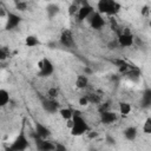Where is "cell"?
<instances>
[{
	"label": "cell",
	"instance_id": "cell-13",
	"mask_svg": "<svg viewBox=\"0 0 151 151\" xmlns=\"http://www.w3.org/2000/svg\"><path fill=\"white\" fill-rule=\"evenodd\" d=\"M140 104L143 107H149L151 106V88H146L144 90L143 94H142V100H140Z\"/></svg>",
	"mask_w": 151,
	"mask_h": 151
},
{
	"label": "cell",
	"instance_id": "cell-25",
	"mask_svg": "<svg viewBox=\"0 0 151 151\" xmlns=\"http://www.w3.org/2000/svg\"><path fill=\"white\" fill-rule=\"evenodd\" d=\"M143 131L146 134H150L151 133V117L146 118V120L144 123V126H143Z\"/></svg>",
	"mask_w": 151,
	"mask_h": 151
},
{
	"label": "cell",
	"instance_id": "cell-8",
	"mask_svg": "<svg viewBox=\"0 0 151 151\" xmlns=\"http://www.w3.org/2000/svg\"><path fill=\"white\" fill-rule=\"evenodd\" d=\"M60 44L64 45L65 47H74V39L72 35V32L70 29L63 31L60 35Z\"/></svg>",
	"mask_w": 151,
	"mask_h": 151
},
{
	"label": "cell",
	"instance_id": "cell-22",
	"mask_svg": "<svg viewBox=\"0 0 151 151\" xmlns=\"http://www.w3.org/2000/svg\"><path fill=\"white\" fill-rule=\"evenodd\" d=\"M87 98H88V101L91 104H99L100 103V96L97 94V93H90V94H86Z\"/></svg>",
	"mask_w": 151,
	"mask_h": 151
},
{
	"label": "cell",
	"instance_id": "cell-37",
	"mask_svg": "<svg viewBox=\"0 0 151 151\" xmlns=\"http://www.w3.org/2000/svg\"><path fill=\"white\" fill-rule=\"evenodd\" d=\"M5 15H6V13H5L4 8H0V17H1V18H4Z\"/></svg>",
	"mask_w": 151,
	"mask_h": 151
},
{
	"label": "cell",
	"instance_id": "cell-35",
	"mask_svg": "<svg viewBox=\"0 0 151 151\" xmlns=\"http://www.w3.org/2000/svg\"><path fill=\"white\" fill-rule=\"evenodd\" d=\"M106 140H107V143H109V144H114V138H111L110 136H107V137H106Z\"/></svg>",
	"mask_w": 151,
	"mask_h": 151
},
{
	"label": "cell",
	"instance_id": "cell-23",
	"mask_svg": "<svg viewBox=\"0 0 151 151\" xmlns=\"http://www.w3.org/2000/svg\"><path fill=\"white\" fill-rule=\"evenodd\" d=\"M58 12H59V7L57 5H50V6H47V13H48V17L50 18L54 17Z\"/></svg>",
	"mask_w": 151,
	"mask_h": 151
},
{
	"label": "cell",
	"instance_id": "cell-36",
	"mask_svg": "<svg viewBox=\"0 0 151 151\" xmlns=\"http://www.w3.org/2000/svg\"><path fill=\"white\" fill-rule=\"evenodd\" d=\"M97 136H98L97 132H91V133H88V138H96Z\"/></svg>",
	"mask_w": 151,
	"mask_h": 151
},
{
	"label": "cell",
	"instance_id": "cell-5",
	"mask_svg": "<svg viewBox=\"0 0 151 151\" xmlns=\"http://www.w3.org/2000/svg\"><path fill=\"white\" fill-rule=\"evenodd\" d=\"M93 13V8L92 6L88 5L87 1H83L81 2V6L78 11V20L79 21H84L85 19H88V17Z\"/></svg>",
	"mask_w": 151,
	"mask_h": 151
},
{
	"label": "cell",
	"instance_id": "cell-26",
	"mask_svg": "<svg viewBox=\"0 0 151 151\" xmlns=\"http://www.w3.org/2000/svg\"><path fill=\"white\" fill-rule=\"evenodd\" d=\"M57 97H58V90H57L55 87H51V88H48V91H47V98L54 100Z\"/></svg>",
	"mask_w": 151,
	"mask_h": 151
},
{
	"label": "cell",
	"instance_id": "cell-14",
	"mask_svg": "<svg viewBox=\"0 0 151 151\" xmlns=\"http://www.w3.org/2000/svg\"><path fill=\"white\" fill-rule=\"evenodd\" d=\"M124 136L127 140H134L137 137V129L134 126H129L124 130Z\"/></svg>",
	"mask_w": 151,
	"mask_h": 151
},
{
	"label": "cell",
	"instance_id": "cell-27",
	"mask_svg": "<svg viewBox=\"0 0 151 151\" xmlns=\"http://www.w3.org/2000/svg\"><path fill=\"white\" fill-rule=\"evenodd\" d=\"M15 7H17V9H19V11H26V9H27V2H24V1L15 2Z\"/></svg>",
	"mask_w": 151,
	"mask_h": 151
},
{
	"label": "cell",
	"instance_id": "cell-32",
	"mask_svg": "<svg viewBox=\"0 0 151 151\" xmlns=\"http://www.w3.org/2000/svg\"><path fill=\"white\" fill-rule=\"evenodd\" d=\"M117 45H119V44H118V40H117V41H111V42H109V45H107V46H109V48H110V50H114Z\"/></svg>",
	"mask_w": 151,
	"mask_h": 151
},
{
	"label": "cell",
	"instance_id": "cell-6",
	"mask_svg": "<svg viewBox=\"0 0 151 151\" xmlns=\"http://www.w3.org/2000/svg\"><path fill=\"white\" fill-rule=\"evenodd\" d=\"M88 21H90V26L93 28V29H100L104 25H105V21L101 17V14H99L98 12L97 13H92L90 17H88Z\"/></svg>",
	"mask_w": 151,
	"mask_h": 151
},
{
	"label": "cell",
	"instance_id": "cell-29",
	"mask_svg": "<svg viewBox=\"0 0 151 151\" xmlns=\"http://www.w3.org/2000/svg\"><path fill=\"white\" fill-rule=\"evenodd\" d=\"M79 104H80L81 106H86V105H88L90 101H88L87 96H83V97H80V98H79Z\"/></svg>",
	"mask_w": 151,
	"mask_h": 151
},
{
	"label": "cell",
	"instance_id": "cell-31",
	"mask_svg": "<svg viewBox=\"0 0 151 151\" xmlns=\"http://www.w3.org/2000/svg\"><path fill=\"white\" fill-rule=\"evenodd\" d=\"M54 151H66V146L64 144H61V143H57Z\"/></svg>",
	"mask_w": 151,
	"mask_h": 151
},
{
	"label": "cell",
	"instance_id": "cell-39",
	"mask_svg": "<svg viewBox=\"0 0 151 151\" xmlns=\"http://www.w3.org/2000/svg\"><path fill=\"white\" fill-rule=\"evenodd\" d=\"M150 26H151V21H150Z\"/></svg>",
	"mask_w": 151,
	"mask_h": 151
},
{
	"label": "cell",
	"instance_id": "cell-3",
	"mask_svg": "<svg viewBox=\"0 0 151 151\" xmlns=\"http://www.w3.org/2000/svg\"><path fill=\"white\" fill-rule=\"evenodd\" d=\"M38 66H39V70H40L39 71V77H48L54 71L53 64L47 58H42V60L39 61Z\"/></svg>",
	"mask_w": 151,
	"mask_h": 151
},
{
	"label": "cell",
	"instance_id": "cell-15",
	"mask_svg": "<svg viewBox=\"0 0 151 151\" xmlns=\"http://www.w3.org/2000/svg\"><path fill=\"white\" fill-rule=\"evenodd\" d=\"M119 9H120V5H119L118 2H116V1H113V0H110V1H109V11H107V14H109V15H114V14H117V13L119 12Z\"/></svg>",
	"mask_w": 151,
	"mask_h": 151
},
{
	"label": "cell",
	"instance_id": "cell-4",
	"mask_svg": "<svg viewBox=\"0 0 151 151\" xmlns=\"http://www.w3.org/2000/svg\"><path fill=\"white\" fill-rule=\"evenodd\" d=\"M33 137L35 138V145H37V149L39 151H54L55 150V145L46 139H42L40 138L37 133L33 134Z\"/></svg>",
	"mask_w": 151,
	"mask_h": 151
},
{
	"label": "cell",
	"instance_id": "cell-19",
	"mask_svg": "<svg viewBox=\"0 0 151 151\" xmlns=\"http://www.w3.org/2000/svg\"><path fill=\"white\" fill-rule=\"evenodd\" d=\"M59 113H60V116L65 119V120H68V119H72L73 118V111L71 110V109H60L59 110Z\"/></svg>",
	"mask_w": 151,
	"mask_h": 151
},
{
	"label": "cell",
	"instance_id": "cell-10",
	"mask_svg": "<svg viewBox=\"0 0 151 151\" xmlns=\"http://www.w3.org/2000/svg\"><path fill=\"white\" fill-rule=\"evenodd\" d=\"M133 40H134V37L132 34L120 33L119 38H118V44H119V46H123V47H130V46H132Z\"/></svg>",
	"mask_w": 151,
	"mask_h": 151
},
{
	"label": "cell",
	"instance_id": "cell-12",
	"mask_svg": "<svg viewBox=\"0 0 151 151\" xmlns=\"http://www.w3.org/2000/svg\"><path fill=\"white\" fill-rule=\"evenodd\" d=\"M35 133H37L40 138H42V139H46V138L51 134L50 130H48L46 126H44L41 123H35Z\"/></svg>",
	"mask_w": 151,
	"mask_h": 151
},
{
	"label": "cell",
	"instance_id": "cell-2",
	"mask_svg": "<svg viewBox=\"0 0 151 151\" xmlns=\"http://www.w3.org/2000/svg\"><path fill=\"white\" fill-rule=\"evenodd\" d=\"M28 146V139L26 138L25 136V132L24 131H20V133L18 134V137L15 138V140L12 143L11 147L14 150V151H25Z\"/></svg>",
	"mask_w": 151,
	"mask_h": 151
},
{
	"label": "cell",
	"instance_id": "cell-38",
	"mask_svg": "<svg viewBox=\"0 0 151 151\" xmlns=\"http://www.w3.org/2000/svg\"><path fill=\"white\" fill-rule=\"evenodd\" d=\"M5 151H14L11 146H5Z\"/></svg>",
	"mask_w": 151,
	"mask_h": 151
},
{
	"label": "cell",
	"instance_id": "cell-11",
	"mask_svg": "<svg viewBox=\"0 0 151 151\" xmlns=\"http://www.w3.org/2000/svg\"><path fill=\"white\" fill-rule=\"evenodd\" d=\"M117 120V114L112 111H105L103 113H100V122L103 124H111L113 122Z\"/></svg>",
	"mask_w": 151,
	"mask_h": 151
},
{
	"label": "cell",
	"instance_id": "cell-21",
	"mask_svg": "<svg viewBox=\"0 0 151 151\" xmlns=\"http://www.w3.org/2000/svg\"><path fill=\"white\" fill-rule=\"evenodd\" d=\"M130 111H131L130 104H127V103H120V104H119V112H120L123 116H127V114L130 113Z\"/></svg>",
	"mask_w": 151,
	"mask_h": 151
},
{
	"label": "cell",
	"instance_id": "cell-40",
	"mask_svg": "<svg viewBox=\"0 0 151 151\" xmlns=\"http://www.w3.org/2000/svg\"><path fill=\"white\" fill-rule=\"evenodd\" d=\"M150 13H151V8H150Z\"/></svg>",
	"mask_w": 151,
	"mask_h": 151
},
{
	"label": "cell",
	"instance_id": "cell-16",
	"mask_svg": "<svg viewBox=\"0 0 151 151\" xmlns=\"http://www.w3.org/2000/svg\"><path fill=\"white\" fill-rule=\"evenodd\" d=\"M87 85H88V79H87V77H86V76H78V78H77V80H76V86H77L78 88L83 90V88H86Z\"/></svg>",
	"mask_w": 151,
	"mask_h": 151
},
{
	"label": "cell",
	"instance_id": "cell-7",
	"mask_svg": "<svg viewBox=\"0 0 151 151\" xmlns=\"http://www.w3.org/2000/svg\"><path fill=\"white\" fill-rule=\"evenodd\" d=\"M41 105H42L44 110L47 111V112H50V113H54V112H57L58 109H59L58 101H55V100H53V99H50V98H47V97H46V98L41 97Z\"/></svg>",
	"mask_w": 151,
	"mask_h": 151
},
{
	"label": "cell",
	"instance_id": "cell-24",
	"mask_svg": "<svg viewBox=\"0 0 151 151\" xmlns=\"http://www.w3.org/2000/svg\"><path fill=\"white\" fill-rule=\"evenodd\" d=\"M79 8H80V7L78 6V2H76V1H74V2H72V4H71V6L68 7V14H70V15H74L76 13L78 14Z\"/></svg>",
	"mask_w": 151,
	"mask_h": 151
},
{
	"label": "cell",
	"instance_id": "cell-17",
	"mask_svg": "<svg viewBox=\"0 0 151 151\" xmlns=\"http://www.w3.org/2000/svg\"><path fill=\"white\" fill-rule=\"evenodd\" d=\"M109 1L110 0H100L98 1V5H97V8H98V13L99 14H107V11H109Z\"/></svg>",
	"mask_w": 151,
	"mask_h": 151
},
{
	"label": "cell",
	"instance_id": "cell-34",
	"mask_svg": "<svg viewBox=\"0 0 151 151\" xmlns=\"http://www.w3.org/2000/svg\"><path fill=\"white\" fill-rule=\"evenodd\" d=\"M67 122V127H70V130L72 129V126H73V119H68V120H66Z\"/></svg>",
	"mask_w": 151,
	"mask_h": 151
},
{
	"label": "cell",
	"instance_id": "cell-33",
	"mask_svg": "<svg viewBox=\"0 0 151 151\" xmlns=\"http://www.w3.org/2000/svg\"><path fill=\"white\" fill-rule=\"evenodd\" d=\"M147 12L150 13V8H149L147 6H144V7L142 8V14H143V15H145V14H146Z\"/></svg>",
	"mask_w": 151,
	"mask_h": 151
},
{
	"label": "cell",
	"instance_id": "cell-9",
	"mask_svg": "<svg viewBox=\"0 0 151 151\" xmlns=\"http://www.w3.org/2000/svg\"><path fill=\"white\" fill-rule=\"evenodd\" d=\"M21 21V18L14 13H7V21H6V29H12L14 27H17Z\"/></svg>",
	"mask_w": 151,
	"mask_h": 151
},
{
	"label": "cell",
	"instance_id": "cell-30",
	"mask_svg": "<svg viewBox=\"0 0 151 151\" xmlns=\"http://www.w3.org/2000/svg\"><path fill=\"white\" fill-rule=\"evenodd\" d=\"M109 107H110V104H109V103L100 104V106H99V112L103 113V112H105V111H109Z\"/></svg>",
	"mask_w": 151,
	"mask_h": 151
},
{
	"label": "cell",
	"instance_id": "cell-1",
	"mask_svg": "<svg viewBox=\"0 0 151 151\" xmlns=\"http://www.w3.org/2000/svg\"><path fill=\"white\" fill-rule=\"evenodd\" d=\"M72 119H73V126L71 129L72 136H81L88 130L87 123L84 120L81 116H73Z\"/></svg>",
	"mask_w": 151,
	"mask_h": 151
},
{
	"label": "cell",
	"instance_id": "cell-20",
	"mask_svg": "<svg viewBox=\"0 0 151 151\" xmlns=\"http://www.w3.org/2000/svg\"><path fill=\"white\" fill-rule=\"evenodd\" d=\"M25 44H26L28 47H34V46L39 45L40 42H39V40H38L34 35H28V37L26 38V40H25Z\"/></svg>",
	"mask_w": 151,
	"mask_h": 151
},
{
	"label": "cell",
	"instance_id": "cell-28",
	"mask_svg": "<svg viewBox=\"0 0 151 151\" xmlns=\"http://www.w3.org/2000/svg\"><path fill=\"white\" fill-rule=\"evenodd\" d=\"M8 55H9V52L7 51V48H6V47H2V48L0 50V59H1V60H5Z\"/></svg>",
	"mask_w": 151,
	"mask_h": 151
},
{
	"label": "cell",
	"instance_id": "cell-18",
	"mask_svg": "<svg viewBox=\"0 0 151 151\" xmlns=\"http://www.w3.org/2000/svg\"><path fill=\"white\" fill-rule=\"evenodd\" d=\"M8 101H9V93L6 90L1 88L0 90V105L1 106H5Z\"/></svg>",
	"mask_w": 151,
	"mask_h": 151
}]
</instances>
